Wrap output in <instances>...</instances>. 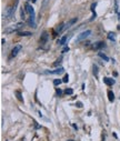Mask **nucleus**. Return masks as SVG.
<instances>
[{"mask_svg": "<svg viewBox=\"0 0 120 141\" xmlns=\"http://www.w3.org/2000/svg\"><path fill=\"white\" fill-rule=\"evenodd\" d=\"M90 35H91V30H86V31H82L81 33H79V36L77 37L76 41H77V42H80V41L85 40V39L88 38V37L90 36Z\"/></svg>", "mask_w": 120, "mask_h": 141, "instance_id": "obj_1", "label": "nucleus"}, {"mask_svg": "<svg viewBox=\"0 0 120 141\" xmlns=\"http://www.w3.org/2000/svg\"><path fill=\"white\" fill-rule=\"evenodd\" d=\"M48 39H49V33L47 31H43L42 35H41V37H40V42L42 44H44L47 41H48Z\"/></svg>", "mask_w": 120, "mask_h": 141, "instance_id": "obj_2", "label": "nucleus"}, {"mask_svg": "<svg viewBox=\"0 0 120 141\" xmlns=\"http://www.w3.org/2000/svg\"><path fill=\"white\" fill-rule=\"evenodd\" d=\"M25 10H26V12L29 13V15H33V13H35V10H33L32 6L29 5V4H26V5H25Z\"/></svg>", "mask_w": 120, "mask_h": 141, "instance_id": "obj_3", "label": "nucleus"}, {"mask_svg": "<svg viewBox=\"0 0 120 141\" xmlns=\"http://www.w3.org/2000/svg\"><path fill=\"white\" fill-rule=\"evenodd\" d=\"M20 50H21V46H20V44H17V46H15V48H13L12 51H11V57H16Z\"/></svg>", "mask_w": 120, "mask_h": 141, "instance_id": "obj_4", "label": "nucleus"}, {"mask_svg": "<svg viewBox=\"0 0 120 141\" xmlns=\"http://www.w3.org/2000/svg\"><path fill=\"white\" fill-rule=\"evenodd\" d=\"M104 82L107 84V86H112V84H115V79H111V78H108V77H105L104 78Z\"/></svg>", "mask_w": 120, "mask_h": 141, "instance_id": "obj_5", "label": "nucleus"}, {"mask_svg": "<svg viewBox=\"0 0 120 141\" xmlns=\"http://www.w3.org/2000/svg\"><path fill=\"white\" fill-rule=\"evenodd\" d=\"M96 6H97V4L96 2H93L92 5H91V11H92V17L90 18V21H92V20H94L96 19V17H97V13H96Z\"/></svg>", "mask_w": 120, "mask_h": 141, "instance_id": "obj_6", "label": "nucleus"}, {"mask_svg": "<svg viewBox=\"0 0 120 141\" xmlns=\"http://www.w3.org/2000/svg\"><path fill=\"white\" fill-rule=\"evenodd\" d=\"M28 24L30 25L32 28H36V22H35V13L33 15H30L29 20H28Z\"/></svg>", "mask_w": 120, "mask_h": 141, "instance_id": "obj_7", "label": "nucleus"}, {"mask_svg": "<svg viewBox=\"0 0 120 141\" xmlns=\"http://www.w3.org/2000/svg\"><path fill=\"white\" fill-rule=\"evenodd\" d=\"M23 22H18V24H16V25H13V26H11V28H12V30H13V32L17 31V30H19L20 28L23 27Z\"/></svg>", "mask_w": 120, "mask_h": 141, "instance_id": "obj_8", "label": "nucleus"}, {"mask_svg": "<svg viewBox=\"0 0 120 141\" xmlns=\"http://www.w3.org/2000/svg\"><path fill=\"white\" fill-rule=\"evenodd\" d=\"M104 47H105V42L104 41H98V42H96V43L93 44V49H96V50L100 49V48H104Z\"/></svg>", "mask_w": 120, "mask_h": 141, "instance_id": "obj_9", "label": "nucleus"}, {"mask_svg": "<svg viewBox=\"0 0 120 141\" xmlns=\"http://www.w3.org/2000/svg\"><path fill=\"white\" fill-rule=\"evenodd\" d=\"M63 71H65V69H63L62 67H60V68L56 69V70H54V71H48V72L51 73V75H59V73H62Z\"/></svg>", "mask_w": 120, "mask_h": 141, "instance_id": "obj_10", "label": "nucleus"}, {"mask_svg": "<svg viewBox=\"0 0 120 141\" xmlns=\"http://www.w3.org/2000/svg\"><path fill=\"white\" fill-rule=\"evenodd\" d=\"M18 36L19 37H30V36H32V33L30 31H19Z\"/></svg>", "mask_w": 120, "mask_h": 141, "instance_id": "obj_11", "label": "nucleus"}, {"mask_svg": "<svg viewBox=\"0 0 120 141\" xmlns=\"http://www.w3.org/2000/svg\"><path fill=\"white\" fill-rule=\"evenodd\" d=\"M108 99H109L110 102H113V101H115V93H113L111 90L108 91Z\"/></svg>", "mask_w": 120, "mask_h": 141, "instance_id": "obj_12", "label": "nucleus"}, {"mask_svg": "<svg viewBox=\"0 0 120 141\" xmlns=\"http://www.w3.org/2000/svg\"><path fill=\"white\" fill-rule=\"evenodd\" d=\"M65 26H66L65 24H60L59 26H57V28H56V31H57L58 33H59V32H61L63 29H66V27H65Z\"/></svg>", "mask_w": 120, "mask_h": 141, "instance_id": "obj_13", "label": "nucleus"}, {"mask_svg": "<svg viewBox=\"0 0 120 141\" xmlns=\"http://www.w3.org/2000/svg\"><path fill=\"white\" fill-rule=\"evenodd\" d=\"M66 41H67V36H63L62 38L58 40V44L59 46H63V44H66Z\"/></svg>", "mask_w": 120, "mask_h": 141, "instance_id": "obj_14", "label": "nucleus"}, {"mask_svg": "<svg viewBox=\"0 0 120 141\" xmlns=\"http://www.w3.org/2000/svg\"><path fill=\"white\" fill-rule=\"evenodd\" d=\"M15 95L17 96V98H18V100H19V101L23 102V98H22V95H21V92L19 91V90H17V91L15 92Z\"/></svg>", "mask_w": 120, "mask_h": 141, "instance_id": "obj_15", "label": "nucleus"}, {"mask_svg": "<svg viewBox=\"0 0 120 141\" xmlns=\"http://www.w3.org/2000/svg\"><path fill=\"white\" fill-rule=\"evenodd\" d=\"M92 69H93V76H94L96 78H98V75H99V71H98V66H97V64H93Z\"/></svg>", "mask_w": 120, "mask_h": 141, "instance_id": "obj_16", "label": "nucleus"}, {"mask_svg": "<svg viewBox=\"0 0 120 141\" xmlns=\"http://www.w3.org/2000/svg\"><path fill=\"white\" fill-rule=\"evenodd\" d=\"M77 21H78V18H74V19H71V20H70V21L68 22V24L66 25V28H69L70 26H72V25H74V24H76Z\"/></svg>", "mask_w": 120, "mask_h": 141, "instance_id": "obj_17", "label": "nucleus"}, {"mask_svg": "<svg viewBox=\"0 0 120 141\" xmlns=\"http://www.w3.org/2000/svg\"><path fill=\"white\" fill-rule=\"evenodd\" d=\"M108 39L111 41H115L116 40V33L115 32H109L108 33Z\"/></svg>", "mask_w": 120, "mask_h": 141, "instance_id": "obj_18", "label": "nucleus"}, {"mask_svg": "<svg viewBox=\"0 0 120 141\" xmlns=\"http://www.w3.org/2000/svg\"><path fill=\"white\" fill-rule=\"evenodd\" d=\"M62 82H63L62 79H55V80H54V86L58 87V86H60V84L62 83Z\"/></svg>", "mask_w": 120, "mask_h": 141, "instance_id": "obj_19", "label": "nucleus"}, {"mask_svg": "<svg viewBox=\"0 0 120 141\" xmlns=\"http://www.w3.org/2000/svg\"><path fill=\"white\" fill-rule=\"evenodd\" d=\"M98 56H99V57L101 58V59H104L105 61H109V58H108L107 56L105 55V53H102V52H99V53H98Z\"/></svg>", "mask_w": 120, "mask_h": 141, "instance_id": "obj_20", "label": "nucleus"}, {"mask_svg": "<svg viewBox=\"0 0 120 141\" xmlns=\"http://www.w3.org/2000/svg\"><path fill=\"white\" fill-rule=\"evenodd\" d=\"M20 16H21V19H22V20H26V10H23V8H21Z\"/></svg>", "mask_w": 120, "mask_h": 141, "instance_id": "obj_21", "label": "nucleus"}, {"mask_svg": "<svg viewBox=\"0 0 120 141\" xmlns=\"http://www.w3.org/2000/svg\"><path fill=\"white\" fill-rule=\"evenodd\" d=\"M65 93L66 95H68V96H71L72 93H74V89H71V88H67L65 90Z\"/></svg>", "mask_w": 120, "mask_h": 141, "instance_id": "obj_22", "label": "nucleus"}, {"mask_svg": "<svg viewBox=\"0 0 120 141\" xmlns=\"http://www.w3.org/2000/svg\"><path fill=\"white\" fill-rule=\"evenodd\" d=\"M115 11L119 13V6H118V0H115Z\"/></svg>", "mask_w": 120, "mask_h": 141, "instance_id": "obj_23", "label": "nucleus"}, {"mask_svg": "<svg viewBox=\"0 0 120 141\" xmlns=\"http://www.w3.org/2000/svg\"><path fill=\"white\" fill-rule=\"evenodd\" d=\"M62 81H63L65 83L68 82V81H69V76H68V75H65V77L62 78Z\"/></svg>", "mask_w": 120, "mask_h": 141, "instance_id": "obj_24", "label": "nucleus"}, {"mask_svg": "<svg viewBox=\"0 0 120 141\" xmlns=\"http://www.w3.org/2000/svg\"><path fill=\"white\" fill-rule=\"evenodd\" d=\"M48 2H49V0H43V2H42V5H41V9H43L44 7H46L47 5H48Z\"/></svg>", "mask_w": 120, "mask_h": 141, "instance_id": "obj_25", "label": "nucleus"}, {"mask_svg": "<svg viewBox=\"0 0 120 141\" xmlns=\"http://www.w3.org/2000/svg\"><path fill=\"white\" fill-rule=\"evenodd\" d=\"M61 60H62V59H61V58L59 59V60H57V61H56V62L54 63V66H55V67H57V66H59V64L61 63Z\"/></svg>", "mask_w": 120, "mask_h": 141, "instance_id": "obj_26", "label": "nucleus"}, {"mask_svg": "<svg viewBox=\"0 0 120 141\" xmlns=\"http://www.w3.org/2000/svg\"><path fill=\"white\" fill-rule=\"evenodd\" d=\"M76 106L78 107V108H82V102H80V101H77V103H76Z\"/></svg>", "mask_w": 120, "mask_h": 141, "instance_id": "obj_27", "label": "nucleus"}, {"mask_svg": "<svg viewBox=\"0 0 120 141\" xmlns=\"http://www.w3.org/2000/svg\"><path fill=\"white\" fill-rule=\"evenodd\" d=\"M56 92H57L58 96H61V95H62V91H61V89H59V88L56 89Z\"/></svg>", "mask_w": 120, "mask_h": 141, "instance_id": "obj_28", "label": "nucleus"}, {"mask_svg": "<svg viewBox=\"0 0 120 141\" xmlns=\"http://www.w3.org/2000/svg\"><path fill=\"white\" fill-rule=\"evenodd\" d=\"M69 50H70V49H69V47H66L65 49L62 50V53H65V52H67V51H69Z\"/></svg>", "mask_w": 120, "mask_h": 141, "instance_id": "obj_29", "label": "nucleus"}, {"mask_svg": "<svg viewBox=\"0 0 120 141\" xmlns=\"http://www.w3.org/2000/svg\"><path fill=\"white\" fill-rule=\"evenodd\" d=\"M30 1H32V4H35V2L37 1V0H30Z\"/></svg>", "mask_w": 120, "mask_h": 141, "instance_id": "obj_30", "label": "nucleus"}, {"mask_svg": "<svg viewBox=\"0 0 120 141\" xmlns=\"http://www.w3.org/2000/svg\"><path fill=\"white\" fill-rule=\"evenodd\" d=\"M67 141H75V140H67Z\"/></svg>", "mask_w": 120, "mask_h": 141, "instance_id": "obj_31", "label": "nucleus"}]
</instances>
